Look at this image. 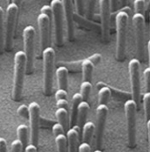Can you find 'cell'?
I'll list each match as a JSON object with an SVG mask.
<instances>
[{"label":"cell","instance_id":"obj_18","mask_svg":"<svg viewBox=\"0 0 150 152\" xmlns=\"http://www.w3.org/2000/svg\"><path fill=\"white\" fill-rule=\"evenodd\" d=\"M56 77L58 83V89H62L67 91L68 89V70L63 66H59L56 69Z\"/></svg>","mask_w":150,"mask_h":152},{"label":"cell","instance_id":"obj_20","mask_svg":"<svg viewBox=\"0 0 150 152\" xmlns=\"http://www.w3.org/2000/svg\"><path fill=\"white\" fill-rule=\"evenodd\" d=\"M94 67H95V65L93 64V63L89 58H86V59L83 60L82 69H81L82 73H83V81L91 82Z\"/></svg>","mask_w":150,"mask_h":152},{"label":"cell","instance_id":"obj_23","mask_svg":"<svg viewBox=\"0 0 150 152\" xmlns=\"http://www.w3.org/2000/svg\"><path fill=\"white\" fill-rule=\"evenodd\" d=\"M55 141L57 148V152H68V144H67V137L65 134H60L55 135Z\"/></svg>","mask_w":150,"mask_h":152},{"label":"cell","instance_id":"obj_10","mask_svg":"<svg viewBox=\"0 0 150 152\" xmlns=\"http://www.w3.org/2000/svg\"><path fill=\"white\" fill-rule=\"evenodd\" d=\"M29 108V121H30V142L32 144L38 146L39 142V129H40V112L41 107L37 102H32L28 106Z\"/></svg>","mask_w":150,"mask_h":152},{"label":"cell","instance_id":"obj_27","mask_svg":"<svg viewBox=\"0 0 150 152\" xmlns=\"http://www.w3.org/2000/svg\"><path fill=\"white\" fill-rule=\"evenodd\" d=\"M4 48V10L0 6V53Z\"/></svg>","mask_w":150,"mask_h":152},{"label":"cell","instance_id":"obj_42","mask_svg":"<svg viewBox=\"0 0 150 152\" xmlns=\"http://www.w3.org/2000/svg\"><path fill=\"white\" fill-rule=\"evenodd\" d=\"M119 0H111V11H115L118 8L119 5Z\"/></svg>","mask_w":150,"mask_h":152},{"label":"cell","instance_id":"obj_39","mask_svg":"<svg viewBox=\"0 0 150 152\" xmlns=\"http://www.w3.org/2000/svg\"><path fill=\"white\" fill-rule=\"evenodd\" d=\"M78 152H90V143L83 142L78 146Z\"/></svg>","mask_w":150,"mask_h":152},{"label":"cell","instance_id":"obj_31","mask_svg":"<svg viewBox=\"0 0 150 152\" xmlns=\"http://www.w3.org/2000/svg\"><path fill=\"white\" fill-rule=\"evenodd\" d=\"M17 113L18 114L25 119V120H29V108L26 105H21L18 107V110H17Z\"/></svg>","mask_w":150,"mask_h":152},{"label":"cell","instance_id":"obj_17","mask_svg":"<svg viewBox=\"0 0 150 152\" xmlns=\"http://www.w3.org/2000/svg\"><path fill=\"white\" fill-rule=\"evenodd\" d=\"M90 111V105L87 101L83 100L79 106H78V113H77V121L76 125L80 128V129H83V126L86 122V118L88 115V113Z\"/></svg>","mask_w":150,"mask_h":152},{"label":"cell","instance_id":"obj_30","mask_svg":"<svg viewBox=\"0 0 150 152\" xmlns=\"http://www.w3.org/2000/svg\"><path fill=\"white\" fill-rule=\"evenodd\" d=\"M145 0H134L133 6H134V12L135 13H141L144 14L145 11Z\"/></svg>","mask_w":150,"mask_h":152},{"label":"cell","instance_id":"obj_25","mask_svg":"<svg viewBox=\"0 0 150 152\" xmlns=\"http://www.w3.org/2000/svg\"><path fill=\"white\" fill-rule=\"evenodd\" d=\"M82 62L83 60L80 61H74V62H59L57 64L58 66H63L68 69V70L71 71H79L82 69Z\"/></svg>","mask_w":150,"mask_h":152},{"label":"cell","instance_id":"obj_45","mask_svg":"<svg viewBox=\"0 0 150 152\" xmlns=\"http://www.w3.org/2000/svg\"><path fill=\"white\" fill-rule=\"evenodd\" d=\"M148 51H149V67H150V40L148 42Z\"/></svg>","mask_w":150,"mask_h":152},{"label":"cell","instance_id":"obj_29","mask_svg":"<svg viewBox=\"0 0 150 152\" xmlns=\"http://www.w3.org/2000/svg\"><path fill=\"white\" fill-rule=\"evenodd\" d=\"M97 0H86V17L92 19Z\"/></svg>","mask_w":150,"mask_h":152},{"label":"cell","instance_id":"obj_35","mask_svg":"<svg viewBox=\"0 0 150 152\" xmlns=\"http://www.w3.org/2000/svg\"><path fill=\"white\" fill-rule=\"evenodd\" d=\"M53 133L55 135L60 134H65V130L63 129V126L60 123H55L53 125Z\"/></svg>","mask_w":150,"mask_h":152},{"label":"cell","instance_id":"obj_2","mask_svg":"<svg viewBox=\"0 0 150 152\" xmlns=\"http://www.w3.org/2000/svg\"><path fill=\"white\" fill-rule=\"evenodd\" d=\"M128 23V14L120 11L116 15V30H117V43H116V57L118 61L125 59L127 31Z\"/></svg>","mask_w":150,"mask_h":152},{"label":"cell","instance_id":"obj_24","mask_svg":"<svg viewBox=\"0 0 150 152\" xmlns=\"http://www.w3.org/2000/svg\"><path fill=\"white\" fill-rule=\"evenodd\" d=\"M98 104L107 105L109 98L111 97V90L106 86L98 87Z\"/></svg>","mask_w":150,"mask_h":152},{"label":"cell","instance_id":"obj_36","mask_svg":"<svg viewBox=\"0 0 150 152\" xmlns=\"http://www.w3.org/2000/svg\"><path fill=\"white\" fill-rule=\"evenodd\" d=\"M56 107H57V108H65L68 110V99H56Z\"/></svg>","mask_w":150,"mask_h":152},{"label":"cell","instance_id":"obj_26","mask_svg":"<svg viewBox=\"0 0 150 152\" xmlns=\"http://www.w3.org/2000/svg\"><path fill=\"white\" fill-rule=\"evenodd\" d=\"M91 89H92L91 82L83 81V83L81 84V86H80V93L82 95L83 100L88 102L89 98H90V91H91Z\"/></svg>","mask_w":150,"mask_h":152},{"label":"cell","instance_id":"obj_1","mask_svg":"<svg viewBox=\"0 0 150 152\" xmlns=\"http://www.w3.org/2000/svg\"><path fill=\"white\" fill-rule=\"evenodd\" d=\"M26 58L24 51H18L14 56V77H13V89L12 99L15 101L21 99L24 78L25 74Z\"/></svg>","mask_w":150,"mask_h":152},{"label":"cell","instance_id":"obj_28","mask_svg":"<svg viewBox=\"0 0 150 152\" xmlns=\"http://www.w3.org/2000/svg\"><path fill=\"white\" fill-rule=\"evenodd\" d=\"M142 101H143V107H144V112H145V116L147 121H149L150 119V92L147 91L144 93L143 98H142Z\"/></svg>","mask_w":150,"mask_h":152},{"label":"cell","instance_id":"obj_46","mask_svg":"<svg viewBox=\"0 0 150 152\" xmlns=\"http://www.w3.org/2000/svg\"><path fill=\"white\" fill-rule=\"evenodd\" d=\"M120 3H121V4L124 6V5H126V4H127V0H120Z\"/></svg>","mask_w":150,"mask_h":152},{"label":"cell","instance_id":"obj_11","mask_svg":"<svg viewBox=\"0 0 150 152\" xmlns=\"http://www.w3.org/2000/svg\"><path fill=\"white\" fill-rule=\"evenodd\" d=\"M133 23L135 30L137 55L140 60L143 59L144 55V28H145V17L141 13H134L133 16Z\"/></svg>","mask_w":150,"mask_h":152},{"label":"cell","instance_id":"obj_15","mask_svg":"<svg viewBox=\"0 0 150 152\" xmlns=\"http://www.w3.org/2000/svg\"><path fill=\"white\" fill-rule=\"evenodd\" d=\"M81 129L77 125L71 127L66 132L67 137V144L68 152H76L78 150V142H79V134Z\"/></svg>","mask_w":150,"mask_h":152},{"label":"cell","instance_id":"obj_9","mask_svg":"<svg viewBox=\"0 0 150 152\" xmlns=\"http://www.w3.org/2000/svg\"><path fill=\"white\" fill-rule=\"evenodd\" d=\"M125 112L127 127V140L130 148L136 144V113L137 106L133 99H128L125 103Z\"/></svg>","mask_w":150,"mask_h":152},{"label":"cell","instance_id":"obj_13","mask_svg":"<svg viewBox=\"0 0 150 152\" xmlns=\"http://www.w3.org/2000/svg\"><path fill=\"white\" fill-rule=\"evenodd\" d=\"M100 9V21H101V32L102 37L105 42L109 38L110 32V17H111V0H99Z\"/></svg>","mask_w":150,"mask_h":152},{"label":"cell","instance_id":"obj_32","mask_svg":"<svg viewBox=\"0 0 150 152\" xmlns=\"http://www.w3.org/2000/svg\"><path fill=\"white\" fill-rule=\"evenodd\" d=\"M76 12L80 15L84 14V0H74Z\"/></svg>","mask_w":150,"mask_h":152},{"label":"cell","instance_id":"obj_38","mask_svg":"<svg viewBox=\"0 0 150 152\" xmlns=\"http://www.w3.org/2000/svg\"><path fill=\"white\" fill-rule=\"evenodd\" d=\"M92 63H93V64L96 66L97 64H99V62L101 61V55L100 54H98V53H96V54H93L92 56H90V57H88Z\"/></svg>","mask_w":150,"mask_h":152},{"label":"cell","instance_id":"obj_14","mask_svg":"<svg viewBox=\"0 0 150 152\" xmlns=\"http://www.w3.org/2000/svg\"><path fill=\"white\" fill-rule=\"evenodd\" d=\"M63 7V16H64L68 38L69 41L73 40L74 37V19H73V1L72 0H61Z\"/></svg>","mask_w":150,"mask_h":152},{"label":"cell","instance_id":"obj_21","mask_svg":"<svg viewBox=\"0 0 150 152\" xmlns=\"http://www.w3.org/2000/svg\"><path fill=\"white\" fill-rule=\"evenodd\" d=\"M55 117L58 121V123H60L65 132L68 129L69 127V118H68V110L65 108H57L55 111Z\"/></svg>","mask_w":150,"mask_h":152},{"label":"cell","instance_id":"obj_48","mask_svg":"<svg viewBox=\"0 0 150 152\" xmlns=\"http://www.w3.org/2000/svg\"><path fill=\"white\" fill-rule=\"evenodd\" d=\"M149 22H150V13H149Z\"/></svg>","mask_w":150,"mask_h":152},{"label":"cell","instance_id":"obj_41","mask_svg":"<svg viewBox=\"0 0 150 152\" xmlns=\"http://www.w3.org/2000/svg\"><path fill=\"white\" fill-rule=\"evenodd\" d=\"M25 152H37V146L33 145V144H28L26 147V151Z\"/></svg>","mask_w":150,"mask_h":152},{"label":"cell","instance_id":"obj_8","mask_svg":"<svg viewBox=\"0 0 150 152\" xmlns=\"http://www.w3.org/2000/svg\"><path fill=\"white\" fill-rule=\"evenodd\" d=\"M19 7L10 3L6 8V20H5V30H4V49L10 51L12 47V40L14 35V26Z\"/></svg>","mask_w":150,"mask_h":152},{"label":"cell","instance_id":"obj_47","mask_svg":"<svg viewBox=\"0 0 150 152\" xmlns=\"http://www.w3.org/2000/svg\"><path fill=\"white\" fill-rule=\"evenodd\" d=\"M94 152H102V151H100L99 149H98V150H96V151H95Z\"/></svg>","mask_w":150,"mask_h":152},{"label":"cell","instance_id":"obj_4","mask_svg":"<svg viewBox=\"0 0 150 152\" xmlns=\"http://www.w3.org/2000/svg\"><path fill=\"white\" fill-rule=\"evenodd\" d=\"M52 8L50 5H43L41 8V13L38 16V26L41 35V47L45 49L50 47L51 42V18Z\"/></svg>","mask_w":150,"mask_h":152},{"label":"cell","instance_id":"obj_37","mask_svg":"<svg viewBox=\"0 0 150 152\" xmlns=\"http://www.w3.org/2000/svg\"><path fill=\"white\" fill-rule=\"evenodd\" d=\"M68 99V91L65 90L58 89L55 92V99Z\"/></svg>","mask_w":150,"mask_h":152},{"label":"cell","instance_id":"obj_7","mask_svg":"<svg viewBox=\"0 0 150 152\" xmlns=\"http://www.w3.org/2000/svg\"><path fill=\"white\" fill-rule=\"evenodd\" d=\"M52 16L54 20L55 44L62 46L63 43V7L61 0L51 1Z\"/></svg>","mask_w":150,"mask_h":152},{"label":"cell","instance_id":"obj_19","mask_svg":"<svg viewBox=\"0 0 150 152\" xmlns=\"http://www.w3.org/2000/svg\"><path fill=\"white\" fill-rule=\"evenodd\" d=\"M28 134H29V129L28 127L25 124H20L17 128V135L18 139L22 143V151L25 152L26 147L28 145Z\"/></svg>","mask_w":150,"mask_h":152},{"label":"cell","instance_id":"obj_6","mask_svg":"<svg viewBox=\"0 0 150 152\" xmlns=\"http://www.w3.org/2000/svg\"><path fill=\"white\" fill-rule=\"evenodd\" d=\"M141 64L137 58H133L128 64L129 76L131 81V90L133 100L136 103L137 110L140 108L141 102Z\"/></svg>","mask_w":150,"mask_h":152},{"label":"cell","instance_id":"obj_40","mask_svg":"<svg viewBox=\"0 0 150 152\" xmlns=\"http://www.w3.org/2000/svg\"><path fill=\"white\" fill-rule=\"evenodd\" d=\"M0 152H8L7 142L4 138L0 137Z\"/></svg>","mask_w":150,"mask_h":152},{"label":"cell","instance_id":"obj_5","mask_svg":"<svg viewBox=\"0 0 150 152\" xmlns=\"http://www.w3.org/2000/svg\"><path fill=\"white\" fill-rule=\"evenodd\" d=\"M24 48L26 58L25 73L31 74L33 69L34 62V42H35V29L33 26H26L23 31Z\"/></svg>","mask_w":150,"mask_h":152},{"label":"cell","instance_id":"obj_44","mask_svg":"<svg viewBox=\"0 0 150 152\" xmlns=\"http://www.w3.org/2000/svg\"><path fill=\"white\" fill-rule=\"evenodd\" d=\"M10 2H11V3H13V4H15L20 8V4H21L22 0H10Z\"/></svg>","mask_w":150,"mask_h":152},{"label":"cell","instance_id":"obj_12","mask_svg":"<svg viewBox=\"0 0 150 152\" xmlns=\"http://www.w3.org/2000/svg\"><path fill=\"white\" fill-rule=\"evenodd\" d=\"M108 113L107 105L98 104L96 113V125H95V136H96V145L99 149L102 145L103 134L105 130V126L106 122V117Z\"/></svg>","mask_w":150,"mask_h":152},{"label":"cell","instance_id":"obj_34","mask_svg":"<svg viewBox=\"0 0 150 152\" xmlns=\"http://www.w3.org/2000/svg\"><path fill=\"white\" fill-rule=\"evenodd\" d=\"M143 75L145 77V82H146V88L147 91L150 92V67H148L144 69Z\"/></svg>","mask_w":150,"mask_h":152},{"label":"cell","instance_id":"obj_43","mask_svg":"<svg viewBox=\"0 0 150 152\" xmlns=\"http://www.w3.org/2000/svg\"><path fill=\"white\" fill-rule=\"evenodd\" d=\"M148 134H149V152H150V119L148 121Z\"/></svg>","mask_w":150,"mask_h":152},{"label":"cell","instance_id":"obj_3","mask_svg":"<svg viewBox=\"0 0 150 152\" xmlns=\"http://www.w3.org/2000/svg\"><path fill=\"white\" fill-rule=\"evenodd\" d=\"M55 52L53 48L47 47L42 51L43 85L46 95H51L53 90V72Z\"/></svg>","mask_w":150,"mask_h":152},{"label":"cell","instance_id":"obj_16","mask_svg":"<svg viewBox=\"0 0 150 152\" xmlns=\"http://www.w3.org/2000/svg\"><path fill=\"white\" fill-rule=\"evenodd\" d=\"M83 101V98L81 93H75L71 99V110H70V117H69V124L71 127L76 125L77 121V113L78 106Z\"/></svg>","mask_w":150,"mask_h":152},{"label":"cell","instance_id":"obj_33","mask_svg":"<svg viewBox=\"0 0 150 152\" xmlns=\"http://www.w3.org/2000/svg\"><path fill=\"white\" fill-rule=\"evenodd\" d=\"M11 152H21L22 151V143L19 139H16L12 141L11 144Z\"/></svg>","mask_w":150,"mask_h":152},{"label":"cell","instance_id":"obj_22","mask_svg":"<svg viewBox=\"0 0 150 152\" xmlns=\"http://www.w3.org/2000/svg\"><path fill=\"white\" fill-rule=\"evenodd\" d=\"M95 132V124L91 121H87L84 123L82 129V140L84 142L90 143Z\"/></svg>","mask_w":150,"mask_h":152}]
</instances>
